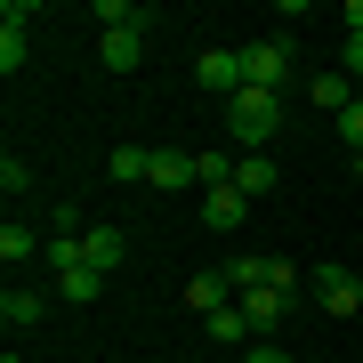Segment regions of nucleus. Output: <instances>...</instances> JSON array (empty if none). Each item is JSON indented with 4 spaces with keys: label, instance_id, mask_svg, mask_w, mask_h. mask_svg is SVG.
<instances>
[{
    "label": "nucleus",
    "instance_id": "obj_2",
    "mask_svg": "<svg viewBox=\"0 0 363 363\" xmlns=\"http://www.w3.org/2000/svg\"><path fill=\"white\" fill-rule=\"evenodd\" d=\"M307 291H315V307H323V315H363V274H347V267H315L307 274Z\"/></svg>",
    "mask_w": 363,
    "mask_h": 363
},
{
    "label": "nucleus",
    "instance_id": "obj_12",
    "mask_svg": "<svg viewBox=\"0 0 363 363\" xmlns=\"http://www.w3.org/2000/svg\"><path fill=\"white\" fill-rule=\"evenodd\" d=\"M307 97H315V105H323V113H347V105H355L363 89H355V81H347V73H315V81H307Z\"/></svg>",
    "mask_w": 363,
    "mask_h": 363
},
{
    "label": "nucleus",
    "instance_id": "obj_17",
    "mask_svg": "<svg viewBox=\"0 0 363 363\" xmlns=\"http://www.w3.org/2000/svg\"><path fill=\"white\" fill-rule=\"evenodd\" d=\"M105 169H113L121 186H138L145 169H154V154H145V145H113V154H105Z\"/></svg>",
    "mask_w": 363,
    "mask_h": 363
},
{
    "label": "nucleus",
    "instance_id": "obj_14",
    "mask_svg": "<svg viewBox=\"0 0 363 363\" xmlns=\"http://www.w3.org/2000/svg\"><path fill=\"white\" fill-rule=\"evenodd\" d=\"M57 298H65V307H89V298H105V274H97V267H73V274H57Z\"/></svg>",
    "mask_w": 363,
    "mask_h": 363
},
{
    "label": "nucleus",
    "instance_id": "obj_8",
    "mask_svg": "<svg viewBox=\"0 0 363 363\" xmlns=\"http://www.w3.org/2000/svg\"><path fill=\"white\" fill-rule=\"evenodd\" d=\"M145 186H162V194H178V186H202V162H194V154H154Z\"/></svg>",
    "mask_w": 363,
    "mask_h": 363
},
{
    "label": "nucleus",
    "instance_id": "obj_16",
    "mask_svg": "<svg viewBox=\"0 0 363 363\" xmlns=\"http://www.w3.org/2000/svg\"><path fill=\"white\" fill-rule=\"evenodd\" d=\"M33 250H40V234H33L25 218H9V226H0V259H9V267H25Z\"/></svg>",
    "mask_w": 363,
    "mask_h": 363
},
{
    "label": "nucleus",
    "instance_id": "obj_15",
    "mask_svg": "<svg viewBox=\"0 0 363 363\" xmlns=\"http://www.w3.org/2000/svg\"><path fill=\"white\" fill-rule=\"evenodd\" d=\"M234 186H242L250 202H259V194H274V162H267V154H242V162H234Z\"/></svg>",
    "mask_w": 363,
    "mask_h": 363
},
{
    "label": "nucleus",
    "instance_id": "obj_7",
    "mask_svg": "<svg viewBox=\"0 0 363 363\" xmlns=\"http://www.w3.org/2000/svg\"><path fill=\"white\" fill-rule=\"evenodd\" d=\"M97 57H105V73H138V65H145V25L105 33V40H97Z\"/></svg>",
    "mask_w": 363,
    "mask_h": 363
},
{
    "label": "nucleus",
    "instance_id": "obj_5",
    "mask_svg": "<svg viewBox=\"0 0 363 363\" xmlns=\"http://www.w3.org/2000/svg\"><path fill=\"white\" fill-rule=\"evenodd\" d=\"M81 259H89L97 274H121V259H130V234H121V226H89V234H81Z\"/></svg>",
    "mask_w": 363,
    "mask_h": 363
},
{
    "label": "nucleus",
    "instance_id": "obj_22",
    "mask_svg": "<svg viewBox=\"0 0 363 363\" xmlns=\"http://www.w3.org/2000/svg\"><path fill=\"white\" fill-rule=\"evenodd\" d=\"M242 363H291L283 347H242Z\"/></svg>",
    "mask_w": 363,
    "mask_h": 363
},
{
    "label": "nucleus",
    "instance_id": "obj_23",
    "mask_svg": "<svg viewBox=\"0 0 363 363\" xmlns=\"http://www.w3.org/2000/svg\"><path fill=\"white\" fill-rule=\"evenodd\" d=\"M339 25H347V33H363V0H347V9H339Z\"/></svg>",
    "mask_w": 363,
    "mask_h": 363
},
{
    "label": "nucleus",
    "instance_id": "obj_24",
    "mask_svg": "<svg viewBox=\"0 0 363 363\" xmlns=\"http://www.w3.org/2000/svg\"><path fill=\"white\" fill-rule=\"evenodd\" d=\"M0 363H25V355H0Z\"/></svg>",
    "mask_w": 363,
    "mask_h": 363
},
{
    "label": "nucleus",
    "instance_id": "obj_1",
    "mask_svg": "<svg viewBox=\"0 0 363 363\" xmlns=\"http://www.w3.org/2000/svg\"><path fill=\"white\" fill-rule=\"evenodd\" d=\"M274 130H283V97H274V89L226 97V138L234 145H274Z\"/></svg>",
    "mask_w": 363,
    "mask_h": 363
},
{
    "label": "nucleus",
    "instance_id": "obj_9",
    "mask_svg": "<svg viewBox=\"0 0 363 363\" xmlns=\"http://www.w3.org/2000/svg\"><path fill=\"white\" fill-rule=\"evenodd\" d=\"M186 307H194V315H218V307H234V283H226V267L194 274V283H186Z\"/></svg>",
    "mask_w": 363,
    "mask_h": 363
},
{
    "label": "nucleus",
    "instance_id": "obj_11",
    "mask_svg": "<svg viewBox=\"0 0 363 363\" xmlns=\"http://www.w3.org/2000/svg\"><path fill=\"white\" fill-rule=\"evenodd\" d=\"M40 315H49V298H40V291H16V283H9V298H0V323H9V331H33Z\"/></svg>",
    "mask_w": 363,
    "mask_h": 363
},
{
    "label": "nucleus",
    "instance_id": "obj_20",
    "mask_svg": "<svg viewBox=\"0 0 363 363\" xmlns=\"http://www.w3.org/2000/svg\"><path fill=\"white\" fill-rule=\"evenodd\" d=\"M49 267H57V274H73V267H89V259H81V234H49Z\"/></svg>",
    "mask_w": 363,
    "mask_h": 363
},
{
    "label": "nucleus",
    "instance_id": "obj_21",
    "mask_svg": "<svg viewBox=\"0 0 363 363\" xmlns=\"http://www.w3.org/2000/svg\"><path fill=\"white\" fill-rule=\"evenodd\" d=\"M339 138H347V145H355V154H363V97L347 105V113H339Z\"/></svg>",
    "mask_w": 363,
    "mask_h": 363
},
{
    "label": "nucleus",
    "instance_id": "obj_3",
    "mask_svg": "<svg viewBox=\"0 0 363 363\" xmlns=\"http://www.w3.org/2000/svg\"><path fill=\"white\" fill-rule=\"evenodd\" d=\"M291 81V40L274 33V40H250L242 49V89H283Z\"/></svg>",
    "mask_w": 363,
    "mask_h": 363
},
{
    "label": "nucleus",
    "instance_id": "obj_4",
    "mask_svg": "<svg viewBox=\"0 0 363 363\" xmlns=\"http://www.w3.org/2000/svg\"><path fill=\"white\" fill-rule=\"evenodd\" d=\"M298 283H307V274H283V283H267V291H242V315H250V331L283 323V315H291V298H298Z\"/></svg>",
    "mask_w": 363,
    "mask_h": 363
},
{
    "label": "nucleus",
    "instance_id": "obj_10",
    "mask_svg": "<svg viewBox=\"0 0 363 363\" xmlns=\"http://www.w3.org/2000/svg\"><path fill=\"white\" fill-rule=\"evenodd\" d=\"M202 218H210V226H218V234H234V226H242V218H250V194H242V186H218V194H210V202H202Z\"/></svg>",
    "mask_w": 363,
    "mask_h": 363
},
{
    "label": "nucleus",
    "instance_id": "obj_18",
    "mask_svg": "<svg viewBox=\"0 0 363 363\" xmlns=\"http://www.w3.org/2000/svg\"><path fill=\"white\" fill-rule=\"evenodd\" d=\"M210 339H226V347H242V339H250V315H242V298L210 315Z\"/></svg>",
    "mask_w": 363,
    "mask_h": 363
},
{
    "label": "nucleus",
    "instance_id": "obj_6",
    "mask_svg": "<svg viewBox=\"0 0 363 363\" xmlns=\"http://www.w3.org/2000/svg\"><path fill=\"white\" fill-rule=\"evenodd\" d=\"M202 89H218V97H242V49H202Z\"/></svg>",
    "mask_w": 363,
    "mask_h": 363
},
{
    "label": "nucleus",
    "instance_id": "obj_13",
    "mask_svg": "<svg viewBox=\"0 0 363 363\" xmlns=\"http://www.w3.org/2000/svg\"><path fill=\"white\" fill-rule=\"evenodd\" d=\"M283 274H291L283 259H234L226 283H234V291H267V283H283Z\"/></svg>",
    "mask_w": 363,
    "mask_h": 363
},
{
    "label": "nucleus",
    "instance_id": "obj_19",
    "mask_svg": "<svg viewBox=\"0 0 363 363\" xmlns=\"http://www.w3.org/2000/svg\"><path fill=\"white\" fill-rule=\"evenodd\" d=\"M89 16H97L105 33H130V25H145V9H130V0H97Z\"/></svg>",
    "mask_w": 363,
    "mask_h": 363
}]
</instances>
